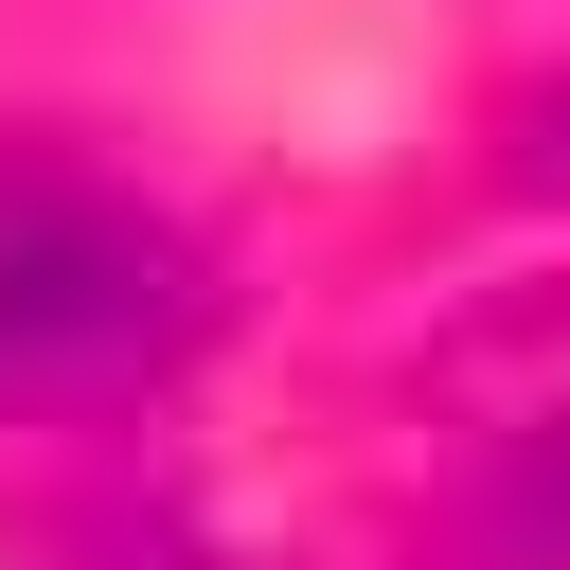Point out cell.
<instances>
[{"mask_svg": "<svg viewBox=\"0 0 570 570\" xmlns=\"http://www.w3.org/2000/svg\"><path fill=\"white\" fill-rule=\"evenodd\" d=\"M196 338H214V249L71 142H0V392H125L178 374Z\"/></svg>", "mask_w": 570, "mask_h": 570, "instance_id": "6da1fadb", "label": "cell"}, {"mask_svg": "<svg viewBox=\"0 0 570 570\" xmlns=\"http://www.w3.org/2000/svg\"><path fill=\"white\" fill-rule=\"evenodd\" d=\"M517 178H534V196H570V71L517 107Z\"/></svg>", "mask_w": 570, "mask_h": 570, "instance_id": "3957f363", "label": "cell"}, {"mask_svg": "<svg viewBox=\"0 0 570 570\" xmlns=\"http://www.w3.org/2000/svg\"><path fill=\"white\" fill-rule=\"evenodd\" d=\"M463 552H481V570H570V428H534V445L481 481Z\"/></svg>", "mask_w": 570, "mask_h": 570, "instance_id": "7a4b0ae2", "label": "cell"}]
</instances>
